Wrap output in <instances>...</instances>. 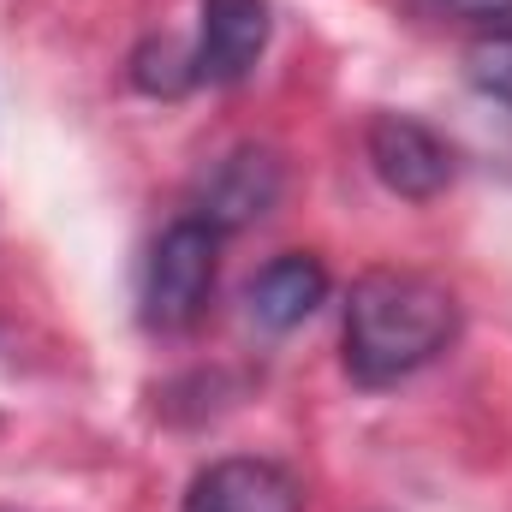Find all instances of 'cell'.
Instances as JSON below:
<instances>
[{
    "instance_id": "cell-1",
    "label": "cell",
    "mask_w": 512,
    "mask_h": 512,
    "mask_svg": "<svg viewBox=\"0 0 512 512\" xmlns=\"http://www.w3.org/2000/svg\"><path fill=\"white\" fill-rule=\"evenodd\" d=\"M459 334V298L417 268H370L346 298V370L364 387H393L435 364Z\"/></svg>"
},
{
    "instance_id": "cell-2",
    "label": "cell",
    "mask_w": 512,
    "mask_h": 512,
    "mask_svg": "<svg viewBox=\"0 0 512 512\" xmlns=\"http://www.w3.org/2000/svg\"><path fill=\"white\" fill-rule=\"evenodd\" d=\"M221 274V233L197 215H179L143 268V322L149 328H185L203 316L209 292Z\"/></svg>"
},
{
    "instance_id": "cell-3",
    "label": "cell",
    "mask_w": 512,
    "mask_h": 512,
    "mask_svg": "<svg viewBox=\"0 0 512 512\" xmlns=\"http://www.w3.org/2000/svg\"><path fill=\"white\" fill-rule=\"evenodd\" d=\"M364 155H370L376 179L405 203L441 197L453 185V173H459L453 143L441 131H429L423 120H411V114H376L370 131H364Z\"/></svg>"
},
{
    "instance_id": "cell-4",
    "label": "cell",
    "mask_w": 512,
    "mask_h": 512,
    "mask_svg": "<svg viewBox=\"0 0 512 512\" xmlns=\"http://www.w3.org/2000/svg\"><path fill=\"white\" fill-rule=\"evenodd\" d=\"M280 155L274 149H233V155H221L209 173H203V185H197V221H209L221 239L227 233H239V227H251L262 221L274 203H280Z\"/></svg>"
},
{
    "instance_id": "cell-5",
    "label": "cell",
    "mask_w": 512,
    "mask_h": 512,
    "mask_svg": "<svg viewBox=\"0 0 512 512\" xmlns=\"http://www.w3.org/2000/svg\"><path fill=\"white\" fill-rule=\"evenodd\" d=\"M268 0H197V78L203 84H239L268 48Z\"/></svg>"
},
{
    "instance_id": "cell-6",
    "label": "cell",
    "mask_w": 512,
    "mask_h": 512,
    "mask_svg": "<svg viewBox=\"0 0 512 512\" xmlns=\"http://www.w3.org/2000/svg\"><path fill=\"white\" fill-rule=\"evenodd\" d=\"M185 512H304V489L274 459H215L191 477Z\"/></svg>"
},
{
    "instance_id": "cell-7",
    "label": "cell",
    "mask_w": 512,
    "mask_h": 512,
    "mask_svg": "<svg viewBox=\"0 0 512 512\" xmlns=\"http://www.w3.org/2000/svg\"><path fill=\"white\" fill-rule=\"evenodd\" d=\"M322 298H328V268L310 251H286L274 262H262L251 274V286H245V304L268 334H286V328L310 322L322 310Z\"/></svg>"
},
{
    "instance_id": "cell-8",
    "label": "cell",
    "mask_w": 512,
    "mask_h": 512,
    "mask_svg": "<svg viewBox=\"0 0 512 512\" xmlns=\"http://www.w3.org/2000/svg\"><path fill=\"white\" fill-rule=\"evenodd\" d=\"M131 84H137L143 96H185L191 84H203V78H197V54H191L185 42H173V36H149V42L131 54Z\"/></svg>"
},
{
    "instance_id": "cell-9",
    "label": "cell",
    "mask_w": 512,
    "mask_h": 512,
    "mask_svg": "<svg viewBox=\"0 0 512 512\" xmlns=\"http://www.w3.org/2000/svg\"><path fill=\"white\" fill-rule=\"evenodd\" d=\"M465 72H471V84L483 96H495L501 108H512V24H501V30H489V36L471 42Z\"/></svg>"
},
{
    "instance_id": "cell-10",
    "label": "cell",
    "mask_w": 512,
    "mask_h": 512,
    "mask_svg": "<svg viewBox=\"0 0 512 512\" xmlns=\"http://www.w3.org/2000/svg\"><path fill=\"white\" fill-rule=\"evenodd\" d=\"M417 6L435 18H465V24H489V30L512 24V0H417Z\"/></svg>"
}]
</instances>
